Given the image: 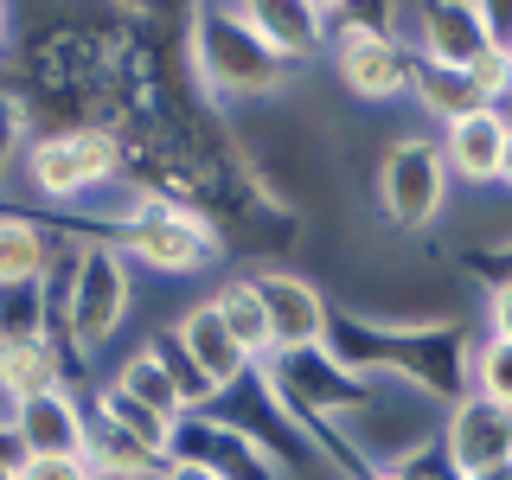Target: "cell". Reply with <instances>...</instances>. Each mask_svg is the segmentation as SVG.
Returning <instances> with one entry per match:
<instances>
[{
	"label": "cell",
	"mask_w": 512,
	"mask_h": 480,
	"mask_svg": "<svg viewBox=\"0 0 512 480\" xmlns=\"http://www.w3.org/2000/svg\"><path fill=\"white\" fill-rule=\"evenodd\" d=\"M135 308V269L109 237L90 244H58V263L45 276V333L64 352V365H84L122 333Z\"/></svg>",
	"instance_id": "1"
},
{
	"label": "cell",
	"mask_w": 512,
	"mask_h": 480,
	"mask_svg": "<svg viewBox=\"0 0 512 480\" xmlns=\"http://www.w3.org/2000/svg\"><path fill=\"white\" fill-rule=\"evenodd\" d=\"M103 237L128 256V269H154V276H199L224 256V231L212 212L186 199H167V192L135 186L116 212L103 218Z\"/></svg>",
	"instance_id": "2"
},
{
	"label": "cell",
	"mask_w": 512,
	"mask_h": 480,
	"mask_svg": "<svg viewBox=\"0 0 512 480\" xmlns=\"http://www.w3.org/2000/svg\"><path fill=\"white\" fill-rule=\"evenodd\" d=\"M122 160H128V148L109 122H58V128L32 135V148L20 160V186L32 205L71 212V205H84L103 186L122 180Z\"/></svg>",
	"instance_id": "3"
},
{
	"label": "cell",
	"mask_w": 512,
	"mask_h": 480,
	"mask_svg": "<svg viewBox=\"0 0 512 480\" xmlns=\"http://www.w3.org/2000/svg\"><path fill=\"white\" fill-rule=\"evenodd\" d=\"M192 71H199V90L212 103H250V96L288 90L295 64H282L269 52L237 20V7H212V13H192Z\"/></svg>",
	"instance_id": "4"
},
{
	"label": "cell",
	"mask_w": 512,
	"mask_h": 480,
	"mask_svg": "<svg viewBox=\"0 0 512 480\" xmlns=\"http://www.w3.org/2000/svg\"><path fill=\"white\" fill-rule=\"evenodd\" d=\"M333 13V77H340V90L352 103L378 109V103H404L410 96V77H416V58L404 45L384 32V20L372 13H352V7H327Z\"/></svg>",
	"instance_id": "5"
},
{
	"label": "cell",
	"mask_w": 512,
	"mask_h": 480,
	"mask_svg": "<svg viewBox=\"0 0 512 480\" xmlns=\"http://www.w3.org/2000/svg\"><path fill=\"white\" fill-rule=\"evenodd\" d=\"M448 186H455V180H448L436 141L404 135L391 154H384V167H378V212L391 218L397 231H423V224L442 218Z\"/></svg>",
	"instance_id": "6"
},
{
	"label": "cell",
	"mask_w": 512,
	"mask_h": 480,
	"mask_svg": "<svg viewBox=\"0 0 512 480\" xmlns=\"http://www.w3.org/2000/svg\"><path fill=\"white\" fill-rule=\"evenodd\" d=\"M173 455H186V461H199V468H212L218 480H288L282 461L269 455V448L256 442L231 410H218V404L180 416V429H173Z\"/></svg>",
	"instance_id": "7"
},
{
	"label": "cell",
	"mask_w": 512,
	"mask_h": 480,
	"mask_svg": "<svg viewBox=\"0 0 512 480\" xmlns=\"http://www.w3.org/2000/svg\"><path fill=\"white\" fill-rule=\"evenodd\" d=\"M256 276V295H263V320H269V359L282 352H320L333 333V314H327V295L295 276V269H250Z\"/></svg>",
	"instance_id": "8"
},
{
	"label": "cell",
	"mask_w": 512,
	"mask_h": 480,
	"mask_svg": "<svg viewBox=\"0 0 512 480\" xmlns=\"http://www.w3.org/2000/svg\"><path fill=\"white\" fill-rule=\"evenodd\" d=\"M436 442H442L448 468H455L461 480L480 474V468H500V461H512V410H500L493 397L461 391V397H448Z\"/></svg>",
	"instance_id": "9"
},
{
	"label": "cell",
	"mask_w": 512,
	"mask_h": 480,
	"mask_svg": "<svg viewBox=\"0 0 512 480\" xmlns=\"http://www.w3.org/2000/svg\"><path fill=\"white\" fill-rule=\"evenodd\" d=\"M13 455H84L90 448V410L77 404L71 384H58V391L45 397H26V404H13Z\"/></svg>",
	"instance_id": "10"
},
{
	"label": "cell",
	"mask_w": 512,
	"mask_h": 480,
	"mask_svg": "<svg viewBox=\"0 0 512 480\" xmlns=\"http://www.w3.org/2000/svg\"><path fill=\"white\" fill-rule=\"evenodd\" d=\"M173 340H180V352L192 359V372L212 384V397H231L237 384H250V372H256V359L231 340V327L218 320L212 301H199V308H186L173 320Z\"/></svg>",
	"instance_id": "11"
},
{
	"label": "cell",
	"mask_w": 512,
	"mask_h": 480,
	"mask_svg": "<svg viewBox=\"0 0 512 480\" xmlns=\"http://www.w3.org/2000/svg\"><path fill=\"white\" fill-rule=\"evenodd\" d=\"M506 128H512L506 109H474V116L448 122L442 135H436V154H442L448 180H461V186H474V192H480V186H500Z\"/></svg>",
	"instance_id": "12"
},
{
	"label": "cell",
	"mask_w": 512,
	"mask_h": 480,
	"mask_svg": "<svg viewBox=\"0 0 512 480\" xmlns=\"http://www.w3.org/2000/svg\"><path fill=\"white\" fill-rule=\"evenodd\" d=\"M416 64L436 71H468L487 52V13L480 7H416Z\"/></svg>",
	"instance_id": "13"
},
{
	"label": "cell",
	"mask_w": 512,
	"mask_h": 480,
	"mask_svg": "<svg viewBox=\"0 0 512 480\" xmlns=\"http://www.w3.org/2000/svg\"><path fill=\"white\" fill-rule=\"evenodd\" d=\"M237 20H244L282 64H308L320 45H333V13H327V7H288V0H263V7H237Z\"/></svg>",
	"instance_id": "14"
},
{
	"label": "cell",
	"mask_w": 512,
	"mask_h": 480,
	"mask_svg": "<svg viewBox=\"0 0 512 480\" xmlns=\"http://www.w3.org/2000/svg\"><path fill=\"white\" fill-rule=\"evenodd\" d=\"M71 384V365L52 346V333H26V340H0V397L7 404H26V397H45Z\"/></svg>",
	"instance_id": "15"
},
{
	"label": "cell",
	"mask_w": 512,
	"mask_h": 480,
	"mask_svg": "<svg viewBox=\"0 0 512 480\" xmlns=\"http://www.w3.org/2000/svg\"><path fill=\"white\" fill-rule=\"evenodd\" d=\"M58 263V237L32 212H0V288H45Z\"/></svg>",
	"instance_id": "16"
},
{
	"label": "cell",
	"mask_w": 512,
	"mask_h": 480,
	"mask_svg": "<svg viewBox=\"0 0 512 480\" xmlns=\"http://www.w3.org/2000/svg\"><path fill=\"white\" fill-rule=\"evenodd\" d=\"M109 384H116V391H128L135 404H148L154 416H167V423H180V416H192L186 391H180V378H173V372L154 359L148 346H135V352H128V359L116 365V372H109Z\"/></svg>",
	"instance_id": "17"
},
{
	"label": "cell",
	"mask_w": 512,
	"mask_h": 480,
	"mask_svg": "<svg viewBox=\"0 0 512 480\" xmlns=\"http://www.w3.org/2000/svg\"><path fill=\"white\" fill-rule=\"evenodd\" d=\"M90 416H96V423H109V429H122V436H135L141 448H154L160 461L173 455V429H180V423L154 416L148 404H135L128 391H116V384H96V391H90Z\"/></svg>",
	"instance_id": "18"
},
{
	"label": "cell",
	"mask_w": 512,
	"mask_h": 480,
	"mask_svg": "<svg viewBox=\"0 0 512 480\" xmlns=\"http://www.w3.org/2000/svg\"><path fill=\"white\" fill-rule=\"evenodd\" d=\"M218 320L231 327V340L250 352L256 365L269 359V320H263V295H256V276H224L218 295H212Z\"/></svg>",
	"instance_id": "19"
},
{
	"label": "cell",
	"mask_w": 512,
	"mask_h": 480,
	"mask_svg": "<svg viewBox=\"0 0 512 480\" xmlns=\"http://www.w3.org/2000/svg\"><path fill=\"white\" fill-rule=\"evenodd\" d=\"M410 96H416V109H423L436 128L474 116V109H487V103H480V90L468 84V71H436V64H416Z\"/></svg>",
	"instance_id": "20"
},
{
	"label": "cell",
	"mask_w": 512,
	"mask_h": 480,
	"mask_svg": "<svg viewBox=\"0 0 512 480\" xmlns=\"http://www.w3.org/2000/svg\"><path fill=\"white\" fill-rule=\"evenodd\" d=\"M90 461H96V474H103V480H154V468H160L154 448H141L135 436L96 423V416H90Z\"/></svg>",
	"instance_id": "21"
},
{
	"label": "cell",
	"mask_w": 512,
	"mask_h": 480,
	"mask_svg": "<svg viewBox=\"0 0 512 480\" xmlns=\"http://www.w3.org/2000/svg\"><path fill=\"white\" fill-rule=\"evenodd\" d=\"M32 103H26V90H7L0 84V186L7 180H20V160L32 148Z\"/></svg>",
	"instance_id": "22"
},
{
	"label": "cell",
	"mask_w": 512,
	"mask_h": 480,
	"mask_svg": "<svg viewBox=\"0 0 512 480\" xmlns=\"http://www.w3.org/2000/svg\"><path fill=\"white\" fill-rule=\"evenodd\" d=\"M468 384L474 397H493L500 410H512V340H480L468 359Z\"/></svg>",
	"instance_id": "23"
},
{
	"label": "cell",
	"mask_w": 512,
	"mask_h": 480,
	"mask_svg": "<svg viewBox=\"0 0 512 480\" xmlns=\"http://www.w3.org/2000/svg\"><path fill=\"white\" fill-rule=\"evenodd\" d=\"M20 480H103V474L84 448V455H20Z\"/></svg>",
	"instance_id": "24"
},
{
	"label": "cell",
	"mask_w": 512,
	"mask_h": 480,
	"mask_svg": "<svg viewBox=\"0 0 512 480\" xmlns=\"http://www.w3.org/2000/svg\"><path fill=\"white\" fill-rule=\"evenodd\" d=\"M487 340H512V276L487 288Z\"/></svg>",
	"instance_id": "25"
},
{
	"label": "cell",
	"mask_w": 512,
	"mask_h": 480,
	"mask_svg": "<svg viewBox=\"0 0 512 480\" xmlns=\"http://www.w3.org/2000/svg\"><path fill=\"white\" fill-rule=\"evenodd\" d=\"M154 480H218V474L199 468V461H186V455H167V461L154 468Z\"/></svg>",
	"instance_id": "26"
},
{
	"label": "cell",
	"mask_w": 512,
	"mask_h": 480,
	"mask_svg": "<svg viewBox=\"0 0 512 480\" xmlns=\"http://www.w3.org/2000/svg\"><path fill=\"white\" fill-rule=\"evenodd\" d=\"M0 480H20V455L13 448H0Z\"/></svg>",
	"instance_id": "27"
},
{
	"label": "cell",
	"mask_w": 512,
	"mask_h": 480,
	"mask_svg": "<svg viewBox=\"0 0 512 480\" xmlns=\"http://www.w3.org/2000/svg\"><path fill=\"white\" fill-rule=\"evenodd\" d=\"M500 186L512 192V128H506V160H500Z\"/></svg>",
	"instance_id": "28"
},
{
	"label": "cell",
	"mask_w": 512,
	"mask_h": 480,
	"mask_svg": "<svg viewBox=\"0 0 512 480\" xmlns=\"http://www.w3.org/2000/svg\"><path fill=\"white\" fill-rule=\"evenodd\" d=\"M468 480H512V461H500V468H480V474H468Z\"/></svg>",
	"instance_id": "29"
},
{
	"label": "cell",
	"mask_w": 512,
	"mask_h": 480,
	"mask_svg": "<svg viewBox=\"0 0 512 480\" xmlns=\"http://www.w3.org/2000/svg\"><path fill=\"white\" fill-rule=\"evenodd\" d=\"M7 45H13V13L0 7V52H7Z\"/></svg>",
	"instance_id": "30"
},
{
	"label": "cell",
	"mask_w": 512,
	"mask_h": 480,
	"mask_svg": "<svg viewBox=\"0 0 512 480\" xmlns=\"http://www.w3.org/2000/svg\"><path fill=\"white\" fill-rule=\"evenodd\" d=\"M365 480H397V474H365Z\"/></svg>",
	"instance_id": "31"
}]
</instances>
